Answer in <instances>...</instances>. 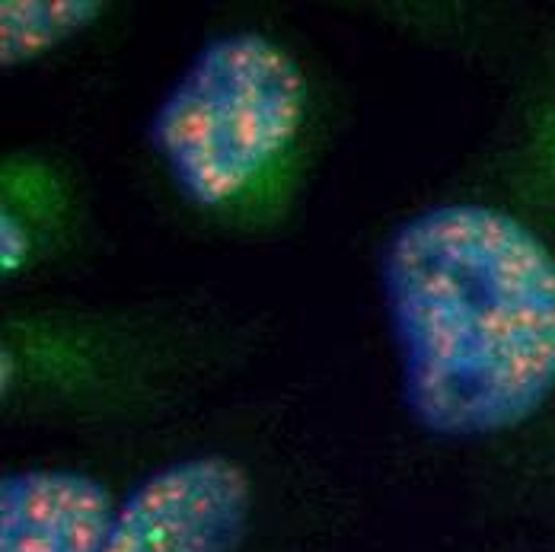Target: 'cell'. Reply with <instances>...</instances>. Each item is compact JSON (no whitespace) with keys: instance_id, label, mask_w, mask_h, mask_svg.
<instances>
[{"instance_id":"obj_1","label":"cell","mask_w":555,"mask_h":552,"mask_svg":"<svg viewBox=\"0 0 555 552\" xmlns=\"http://www.w3.org/2000/svg\"><path fill=\"white\" fill-rule=\"evenodd\" d=\"M384 284L405 402L425 432L524 425L555 389V256L489 205H441L389 240Z\"/></svg>"},{"instance_id":"obj_2","label":"cell","mask_w":555,"mask_h":552,"mask_svg":"<svg viewBox=\"0 0 555 552\" xmlns=\"http://www.w3.org/2000/svg\"><path fill=\"white\" fill-rule=\"evenodd\" d=\"M307 115L297 57L262 33L211 39L154 115V147L189 202L240 198L284 157Z\"/></svg>"},{"instance_id":"obj_3","label":"cell","mask_w":555,"mask_h":552,"mask_svg":"<svg viewBox=\"0 0 555 552\" xmlns=\"http://www.w3.org/2000/svg\"><path fill=\"white\" fill-rule=\"evenodd\" d=\"M249 514L253 483L236 460H176L118 504L100 552H236Z\"/></svg>"},{"instance_id":"obj_4","label":"cell","mask_w":555,"mask_h":552,"mask_svg":"<svg viewBox=\"0 0 555 552\" xmlns=\"http://www.w3.org/2000/svg\"><path fill=\"white\" fill-rule=\"evenodd\" d=\"M109 489L77 470L0 479V552H100L115 521Z\"/></svg>"},{"instance_id":"obj_5","label":"cell","mask_w":555,"mask_h":552,"mask_svg":"<svg viewBox=\"0 0 555 552\" xmlns=\"http://www.w3.org/2000/svg\"><path fill=\"white\" fill-rule=\"evenodd\" d=\"M100 0H3L0 3V64L20 67L57 49L100 20Z\"/></svg>"},{"instance_id":"obj_6","label":"cell","mask_w":555,"mask_h":552,"mask_svg":"<svg viewBox=\"0 0 555 552\" xmlns=\"http://www.w3.org/2000/svg\"><path fill=\"white\" fill-rule=\"evenodd\" d=\"M29 256V230L10 208L0 211V272L10 278L26 266Z\"/></svg>"}]
</instances>
